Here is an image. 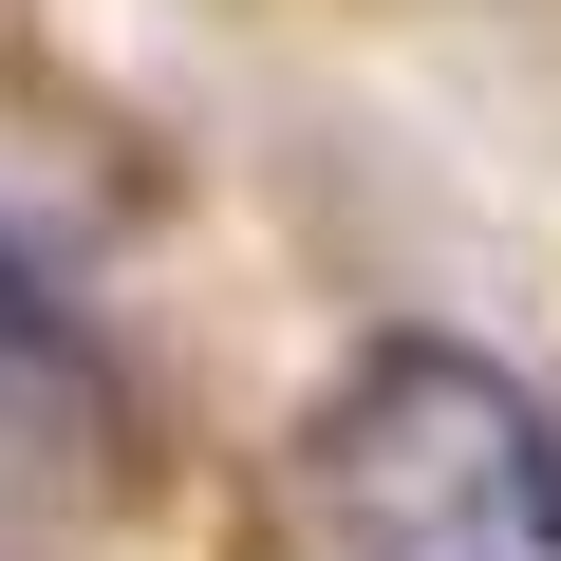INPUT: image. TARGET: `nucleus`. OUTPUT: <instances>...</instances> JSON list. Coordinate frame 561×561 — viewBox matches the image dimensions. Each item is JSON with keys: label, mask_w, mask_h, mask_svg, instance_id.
I'll use <instances>...</instances> for the list:
<instances>
[{"label": "nucleus", "mask_w": 561, "mask_h": 561, "mask_svg": "<svg viewBox=\"0 0 561 561\" xmlns=\"http://www.w3.org/2000/svg\"><path fill=\"white\" fill-rule=\"evenodd\" d=\"M300 505L337 561H561V412L468 337H375L300 412Z\"/></svg>", "instance_id": "obj_1"}, {"label": "nucleus", "mask_w": 561, "mask_h": 561, "mask_svg": "<svg viewBox=\"0 0 561 561\" xmlns=\"http://www.w3.org/2000/svg\"><path fill=\"white\" fill-rule=\"evenodd\" d=\"M0 412H94V356H76V300L0 243Z\"/></svg>", "instance_id": "obj_2"}]
</instances>
